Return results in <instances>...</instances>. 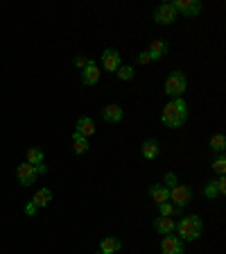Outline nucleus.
Listing matches in <instances>:
<instances>
[{
    "instance_id": "19",
    "label": "nucleus",
    "mask_w": 226,
    "mask_h": 254,
    "mask_svg": "<svg viewBox=\"0 0 226 254\" xmlns=\"http://www.w3.org/2000/svg\"><path fill=\"white\" fill-rule=\"evenodd\" d=\"M89 148H90V145H89V138H84L82 134L75 132L73 134V150H75V152H77V154H84V152H89Z\"/></svg>"
},
{
    "instance_id": "12",
    "label": "nucleus",
    "mask_w": 226,
    "mask_h": 254,
    "mask_svg": "<svg viewBox=\"0 0 226 254\" xmlns=\"http://www.w3.org/2000/svg\"><path fill=\"white\" fill-rule=\"evenodd\" d=\"M75 132L77 134H82L84 138H89V136H93L95 134V121L90 116H82V118H77V125H75Z\"/></svg>"
},
{
    "instance_id": "7",
    "label": "nucleus",
    "mask_w": 226,
    "mask_h": 254,
    "mask_svg": "<svg viewBox=\"0 0 226 254\" xmlns=\"http://www.w3.org/2000/svg\"><path fill=\"white\" fill-rule=\"evenodd\" d=\"M161 254H183V241L179 236H163L161 238Z\"/></svg>"
},
{
    "instance_id": "10",
    "label": "nucleus",
    "mask_w": 226,
    "mask_h": 254,
    "mask_svg": "<svg viewBox=\"0 0 226 254\" xmlns=\"http://www.w3.org/2000/svg\"><path fill=\"white\" fill-rule=\"evenodd\" d=\"M16 175H18V182H21V186H32L34 182H37L39 173H37V166L32 164H21L18 166V170H16Z\"/></svg>"
},
{
    "instance_id": "27",
    "label": "nucleus",
    "mask_w": 226,
    "mask_h": 254,
    "mask_svg": "<svg viewBox=\"0 0 226 254\" xmlns=\"http://www.w3.org/2000/svg\"><path fill=\"white\" fill-rule=\"evenodd\" d=\"M215 189H217V193H220V197L226 193V177L224 175H220V177L215 180Z\"/></svg>"
},
{
    "instance_id": "16",
    "label": "nucleus",
    "mask_w": 226,
    "mask_h": 254,
    "mask_svg": "<svg viewBox=\"0 0 226 254\" xmlns=\"http://www.w3.org/2000/svg\"><path fill=\"white\" fill-rule=\"evenodd\" d=\"M149 197H152L156 204L170 202V189H165L163 184H152V186H149Z\"/></svg>"
},
{
    "instance_id": "3",
    "label": "nucleus",
    "mask_w": 226,
    "mask_h": 254,
    "mask_svg": "<svg viewBox=\"0 0 226 254\" xmlns=\"http://www.w3.org/2000/svg\"><path fill=\"white\" fill-rule=\"evenodd\" d=\"M185 89H188V79H185V75L181 70H174V73L168 75V79H165V93L170 98H181L185 93Z\"/></svg>"
},
{
    "instance_id": "6",
    "label": "nucleus",
    "mask_w": 226,
    "mask_h": 254,
    "mask_svg": "<svg viewBox=\"0 0 226 254\" xmlns=\"http://www.w3.org/2000/svg\"><path fill=\"white\" fill-rule=\"evenodd\" d=\"M170 2H172V7L177 9V14H183V16H188V18H195L201 11L199 0H170Z\"/></svg>"
},
{
    "instance_id": "1",
    "label": "nucleus",
    "mask_w": 226,
    "mask_h": 254,
    "mask_svg": "<svg viewBox=\"0 0 226 254\" xmlns=\"http://www.w3.org/2000/svg\"><path fill=\"white\" fill-rule=\"evenodd\" d=\"M161 121L168 129H179L188 121V105H185L183 98H172L161 111Z\"/></svg>"
},
{
    "instance_id": "9",
    "label": "nucleus",
    "mask_w": 226,
    "mask_h": 254,
    "mask_svg": "<svg viewBox=\"0 0 226 254\" xmlns=\"http://www.w3.org/2000/svg\"><path fill=\"white\" fill-rule=\"evenodd\" d=\"M102 64H104V68H106V70L116 73V70L122 66V55L118 53L116 48H106L104 53H102Z\"/></svg>"
},
{
    "instance_id": "8",
    "label": "nucleus",
    "mask_w": 226,
    "mask_h": 254,
    "mask_svg": "<svg viewBox=\"0 0 226 254\" xmlns=\"http://www.w3.org/2000/svg\"><path fill=\"white\" fill-rule=\"evenodd\" d=\"M100 68H97V64L93 62V59H89L86 62V66L82 68V84L86 86H95L97 82H100Z\"/></svg>"
},
{
    "instance_id": "13",
    "label": "nucleus",
    "mask_w": 226,
    "mask_h": 254,
    "mask_svg": "<svg viewBox=\"0 0 226 254\" xmlns=\"http://www.w3.org/2000/svg\"><path fill=\"white\" fill-rule=\"evenodd\" d=\"M122 250V241L118 236H104L100 241V252L104 254H116Z\"/></svg>"
},
{
    "instance_id": "30",
    "label": "nucleus",
    "mask_w": 226,
    "mask_h": 254,
    "mask_svg": "<svg viewBox=\"0 0 226 254\" xmlns=\"http://www.w3.org/2000/svg\"><path fill=\"white\" fill-rule=\"evenodd\" d=\"M86 62H89V59H86V57H82V55H79V57H75V66H77V68H84V66H86Z\"/></svg>"
},
{
    "instance_id": "22",
    "label": "nucleus",
    "mask_w": 226,
    "mask_h": 254,
    "mask_svg": "<svg viewBox=\"0 0 226 254\" xmlns=\"http://www.w3.org/2000/svg\"><path fill=\"white\" fill-rule=\"evenodd\" d=\"M43 159H45V154H43V150H39V148H32V150H27V164H32V166L43 164Z\"/></svg>"
},
{
    "instance_id": "5",
    "label": "nucleus",
    "mask_w": 226,
    "mask_h": 254,
    "mask_svg": "<svg viewBox=\"0 0 226 254\" xmlns=\"http://www.w3.org/2000/svg\"><path fill=\"white\" fill-rule=\"evenodd\" d=\"M154 21L158 25H172L177 21V9L172 7V2H161V5L154 9Z\"/></svg>"
},
{
    "instance_id": "29",
    "label": "nucleus",
    "mask_w": 226,
    "mask_h": 254,
    "mask_svg": "<svg viewBox=\"0 0 226 254\" xmlns=\"http://www.w3.org/2000/svg\"><path fill=\"white\" fill-rule=\"evenodd\" d=\"M37 211H39V209H37V204H34V202H27V204H25V213H27V216H34Z\"/></svg>"
},
{
    "instance_id": "28",
    "label": "nucleus",
    "mask_w": 226,
    "mask_h": 254,
    "mask_svg": "<svg viewBox=\"0 0 226 254\" xmlns=\"http://www.w3.org/2000/svg\"><path fill=\"white\" fill-rule=\"evenodd\" d=\"M136 62L140 64V66H145V64L152 62V59H149V55H147V50H142V53H138V55H136Z\"/></svg>"
},
{
    "instance_id": "14",
    "label": "nucleus",
    "mask_w": 226,
    "mask_h": 254,
    "mask_svg": "<svg viewBox=\"0 0 226 254\" xmlns=\"http://www.w3.org/2000/svg\"><path fill=\"white\" fill-rule=\"evenodd\" d=\"M168 41H161V39H156V41H152L149 43V50H147V55H149V59L152 62H158V59L163 57V55H168Z\"/></svg>"
},
{
    "instance_id": "23",
    "label": "nucleus",
    "mask_w": 226,
    "mask_h": 254,
    "mask_svg": "<svg viewBox=\"0 0 226 254\" xmlns=\"http://www.w3.org/2000/svg\"><path fill=\"white\" fill-rule=\"evenodd\" d=\"M116 75H118V79H122V82H132L134 79V66H120V68L116 70Z\"/></svg>"
},
{
    "instance_id": "20",
    "label": "nucleus",
    "mask_w": 226,
    "mask_h": 254,
    "mask_svg": "<svg viewBox=\"0 0 226 254\" xmlns=\"http://www.w3.org/2000/svg\"><path fill=\"white\" fill-rule=\"evenodd\" d=\"M208 145H211V150L224 154V150H226V136H224V134H213L211 141H208Z\"/></svg>"
},
{
    "instance_id": "25",
    "label": "nucleus",
    "mask_w": 226,
    "mask_h": 254,
    "mask_svg": "<svg viewBox=\"0 0 226 254\" xmlns=\"http://www.w3.org/2000/svg\"><path fill=\"white\" fill-rule=\"evenodd\" d=\"M204 195L208 197V200H217V197H220V193H217V189H215V182H208V184L204 186Z\"/></svg>"
},
{
    "instance_id": "15",
    "label": "nucleus",
    "mask_w": 226,
    "mask_h": 254,
    "mask_svg": "<svg viewBox=\"0 0 226 254\" xmlns=\"http://www.w3.org/2000/svg\"><path fill=\"white\" fill-rule=\"evenodd\" d=\"M122 116H125V111H122L120 105H106L104 109H102V118H104L106 123H120Z\"/></svg>"
},
{
    "instance_id": "32",
    "label": "nucleus",
    "mask_w": 226,
    "mask_h": 254,
    "mask_svg": "<svg viewBox=\"0 0 226 254\" xmlns=\"http://www.w3.org/2000/svg\"><path fill=\"white\" fill-rule=\"evenodd\" d=\"M97 254H104V252H97Z\"/></svg>"
},
{
    "instance_id": "4",
    "label": "nucleus",
    "mask_w": 226,
    "mask_h": 254,
    "mask_svg": "<svg viewBox=\"0 0 226 254\" xmlns=\"http://www.w3.org/2000/svg\"><path fill=\"white\" fill-rule=\"evenodd\" d=\"M192 200V189L185 184H177L174 189H170V202H172L177 209H183L185 204H190Z\"/></svg>"
},
{
    "instance_id": "24",
    "label": "nucleus",
    "mask_w": 226,
    "mask_h": 254,
    "mask_svg": "<svg viewBox=\"0 0 226 254\" xmlns=\"http://www.w3.org/2000/svg\"><path fill=\"white\" fill-rule=\"evenodd\" d=\"M213 170H215L217 175H224L226 173V157H224V154H220V157L213 161Z\"/></svg>"
},
{
    "instance_id": "26",
    "label": "nucleus",
    "mask_w": 226,
    "mask_h": 254,
    "mask_svg": "<svg viewBox=\"0 0 226 254\" xmlns=\"http://www.w3.org/2000/svg\"><path fill=\"white\" fill-rule=\"evenodd\" d=\"M165 189H174V186H177V184H179V177H177V175H174V173H165Z\"/></svg>"
},
{
    "instance_id": "21",
    "label": "nucleus",
    "mask_w": 226,
    "mask_h": 254,
    "mask_svg": "<svg viewBox=\"0 0 226 254\" xmlns=\"http://www.w3.org/2000/svg\"><path fill=\"white\" fill-rule=\"evenodd\" d=\"M158 213H161V216L172 218V216H179L181 209H177V206H174L172 202H163V204H158Z\"/></svg>"
},
{
    "instance_id": "17",
    "label": "nucleus",
    "mask_w": 226,
    "mask_h": 254,
    "mask_svg": "<svg viewBox=\"0 0 226 254\" xmlns=\"http://www.w3.org/2000/svg\"><path fill=\"white\" fill-rule=\"evenodd\" d=\"M140 150H142V157L149 159V161H152V159H156L158 154H161V145H158L156 138H147V141L142 143Z\"/></svg>"
},
{
    "instance_id": "11",
    "label": "nucleus",
    "mask_w": 226,
    "mask_h": 254,
    "mask_svg": "<svg viewBox=\"0 0 226 254\" xmlns=\"http://www.w3.org/2000/svg\"><path fill=\"white\" fill-rule=\"evenodd\" d=\"M154 229H156L161 236H170V234L177 232V220L168 218V216H158L156 220H154Z\"/></svg>"
},
{
    "instance_id": "18",
    "label": "nucleus",
    "mask_w": 226,
    "mask_h": 254,
    "mask_svg": "<svg viewBox=\"0 0 226 254\" xmlns=\"http://www.w3.org/2000/svg\"><path fill=\"white\" fill-rule=\"evenodd\" d=\"M50 200H52V190H50V189H39L32 202L37 204V209H43V206L50 204Z\"/></svg>"
},
{
    "instance_id": "2",
    "label": "nucleus",
    "mask_w": 226,
    "mask_h": 254,
    "mask_svg": "<svg viewBox=\"0 0 226 254\" xmlns=\"http://www.w3.org/2000/svg\"><path fill=\"white\" fill-rule=\"evenodd\" d=\"M201 232H204V220L197 213H192V216H185L177 222V232L174 234L181 241H197V238H201Z\"/></svg>"
},
{
    "instance_id": "31",
    "label": "nucleus",
    "mask_w": 226,
    "mask_h": 254,
    "mask_svg": "<svg viewBox=\"0 0 226 254\" xmlns=\"http://www.w3.org/2000/svg\"><path fill=\"white\" fill-rule=\"evenodd\" d=\"M37 173L39 175H45L47 173V166L45 164H37Z\"/></svg>"
}]
</instances>
